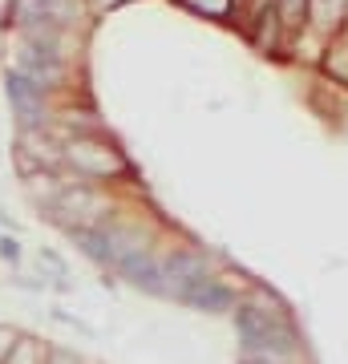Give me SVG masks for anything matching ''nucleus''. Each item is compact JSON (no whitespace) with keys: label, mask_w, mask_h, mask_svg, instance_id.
Returning a JSON list of instances; mask_svg holds the SVG:
<instances>
[{"label":"nucleus","mask_w":348,"mask_h":364,"mask_svg":"<svg viewBox=\"0 0 348 364\" xmlns=\"http://www.w3.org/2000/svg\"><path fill=\"white\" fill-rule=\"evenodd\" d=\"M0 259L4 263H21V243H16V239H9V235H4V239H0Z\"/></svg>","instance_id":"obj_16"},{"label":"nucleus","mask_w":348,"mask_h":364,"mask_svg":"<svg viewBox=\"0 0 348 364\" xmlns=\"http://www.w3.org/2000/svg\"><path fill=\"white\" fill-rule=\"evenodd\" d=\"M158 259H162V272H167V279H170V299H179L186 287H194V284H203V279H211V275H215V267H219V259H215V255H206V251H194V247L162 251Z\"/></svg>","instance_id":"obj_3"},{"label":"nucleus","mask_w":348,"mask_h":364,"mask_svg":"<svg viewBox=\"0 0 348 364\" xmlns=\"http://www.w3.org/2000/svg\"><path fill=\"white\" fill-rule=\"evenodd\" d=\"M235 336H239V348L243 356H271V360L292 364L304 352V340H300L296 320H275V316H263L255 308H247L239 299V308L231 312Z\"/></svg>","instance_id":"obj_1"},{"label":"nucleus","mask_w":348,"mask_h":364,"mask_svg":"<svg viewBox=\"0 0 348 364\" xmlns=\"http://www.w3.org/2000/svg\"><path fill=\"white\" fill-rule=\"evenodd\" d=\"M239 364H284V360H271V356H243Z\"/></svg>","instance_id":"obj_18"},{"label":"nucleus","mask_w":348,"mask_h":364,"mask_svg":"<svg viewBox=\"0 0 348 364\" xmlns=\"http://www.w3.org/2000/svg\"><path fill=\"white\" fill-rule=\"evenodd\" d=\"M45 364H81L78 352L69 348H57V344H49V352H45Z\"/></svg>","instance_id":"obj_15"},{"label":"nucleus","mask_w":348,"mask_h":364,"mask_svg":"<svg viewBox=\"0 0 348 364\" xmlns=\"http://www.w3.org/2000/svg\"><path fill=\"white\" fill-rule=\"evenodd\" d=\"M117 4H126V0H90L93 13H110V9H117Z\"/></svg>","instance_id":"obj_17"},{"label":"nucleus","mask_w":348,"mask_h":364,"mask_svg":"<svg viewBox=\"0 0 348 364\" xmlns=\"http://www.w3.org/2000/svg\"><path fill=\"white\" fill-rule=\"evenodd\" d=\"M45 352H49V344H41L37 336H28V332H21V340H16V348L9 352V360H4V364H45Z\"/></svg>","instance_id":"obj_11"},{"label":"nucleus","mask_w":348,"mask_h":364,"mask_svg":"<svg viewBox=\"0 0 348 364\" xmlns=\"http://www.w3.org/2000/svg\"><path fill=\"white\" fill-rule=\"evenodd\" d=\"M182 4L203 16H227V9H231V0H182Z\"/></svg>","instance_id":"obj_13"},{"label":"nucleus","mask_w":348,"mask_h":364,"mask_svg":"<svg viewBox=\"0 0 348 364\" xmlns=\"http://www.w3.org/2000/svg\"><path fill=\"white\" fill-rule=\"evenodd\" d=\"M65 162L85 174V178H126L134 174V166L126 162V154L114 142H105L102 134H78L65 142Z\"/></svg>","instance_id":"obj_2"},{"label":"nucleus","mask_w":348,"mask_h":364,"mask_svg":"<svg viewBox=\"0 0 348 364\" xmlns=\"http://www.w3.org/2000/svg\"><path fill=\"white\" fill-rule=\"evenodd\" d=\"M348 16V0H308V25L320 33H340Z\"/></svg>","instance_id":"obj_9"},{"label":"nucleus","mask_w":348,"mask_h":364,"mask_svg":"<svg viewBox=\"0 0 348 364\" xmlns=\"http://www.w3.org/2000/svg\"><path fill=\"white\" fill-rule=\"evenodd\" d=\"M174 304L194 308V312H206V316H231L235 308H239V291H235L231 284H223L219 275H211V279H203V284L186 287Z\"/></svg>","instance_id":"obj_6"},{"label":"nucleus","mask_w":348,"mask_h":364,"mask_svg":"<svg viewBox=\"0 0 348 364\" xmlns=\"http://www.w3.org/2000/svg\"><path fill=\"white\" fill-rule=\"evenodd\" d=\"M117 279H126L130 287H138L146 296H158V299H170V279L162 272V259H158L154 251H142V255H130L114 267Z\"/></svg>","instance_id":"obj_5"},{"label":"nucleus","mask_w":348,"mask_h":364,"mask_svg":"<svg viewBox=\"0 0 348 364\" xmlns=\"http://www.w3.org/2000/svg\"><path fill=\"white\" fill-rule=\"evenodd\" d=\"M324 69H328L336 81H344L348 85V37H336L332 45H328V53H324Z\"/></svg>","instance_id":"obj_12"},{"label":"nucleus","mask_w":348,"mask_h":364,"mask_svg":"<svg viewBox=\"0 0 348 364\" xmlns=\"http://www.w3.org/2000/svg\"><path fill=\"white\" fill-rule=\"evenodd\" d=\"M45 130H21V154H33L41 170H57L65 162V146H57L53 138H41Z\"/></svg>","instance_id":"obj_8"},{"label":"nucleus","mask_w":348,"mask_h":364,"mask_svg":"<svg viewBox=\"0 0 348 364\" xmlns=\"http://www.w3.org/2000/svg\"><path fill=\"white\" fill-rule=\"evenodd\" d=\"M271 4H275V16L288 33H300L308 25V0H271Z\"/></svg>","instance_id":"obj_10"},{"label":"nucleus","mask_w":348,"mask_h":364,"mask_svg":"<svg viewBox=\"0 0 348 364\" xmlns=\"http://www.w3.org/2000/svg\"><path fill=\"white\" fill-rule=\"evenodd\" d=\"M69 239H73V247L85 255L90 263H97V267H105V272H114V247H110V235H105V227H73L69 231Z\"/></svg>","instance_id":"obj_7"},{"label":"nucleus","mask_w":348,"mask_h":364,"mask_svg":"<svg viewBox=\"0 0 348 364\" xmlns=\"http://www.w3.org/2000/svg\"><path fill=\"white\" fill-rule=\"evenodd\" d=\"M4 90H9V105H13L21 130H45V105H49V93L41 90L37 81H28L21 69H13L4 77Z\"/></svg>","instance_id":"obj_4"},{"label":"nucleus","mask_w":348,"mask_h":364,"mask_svg":"<svg viewBox=\"0 0 348 364\" xmlns=\"http://www.w3.org/2000/svg\"><path fill=\"white\" fill-rule=\"evenodd\" d=\"M16 340H21V332L13 324H0V364L9 360V352L16 348Z\"/></svg>","instance_id":"obj_14"}]
</instances>
